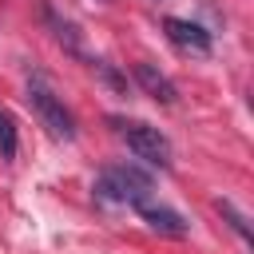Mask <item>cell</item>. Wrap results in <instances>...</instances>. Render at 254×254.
I'll return each mask as SVG.
<instances>
[{
	"label": "cell",
	"instance_id": "obj_9",
	"mask_svg": "<svg viewBox=\"0 0 254 254\" xmlns=\"http://www.w3.org/2000/svg\"><path fill=\"white\" fill-rule=\"evenodd\" d=\"M214 206H218V214H222V218H226V222H230V226H234V230H238V234L250 242V222H246V214H242V210H238L230 198H218Z\"/></svg>",
	"mask_w": 254,
	"mask_h": 254
},
{
	"label": "cell",
	"instance_id": "obj_6",
	"mask_svg": "<svg viewBox=\"0 0 254 254\" xmlns=\"http://www.w3.org/2000/svg\"><path fill=\"white\" fill-rule=\"evenodd\" d=\"M143 210V218H147V226L151 230H159V234H171V238H187L190 234V222L179 214V210H171V206H139Z\"/></svg>",
	"mask_w": 254,
	"mask_h": 254
},
{
	"label": "cell",
	"instance_id": "obj_5",
	"mask_svg": "<svg viewBox=\"0 0 254 254\" xmlns=\"http://www.w3.org/2000/svg\"><path fill=\"white\" fill-rule=\"evenodd\" d=\"M135 83H139V87H143L151 99H159V103H167V107L179 99L175 83H171V79H167V75H163L155 64H135Z\"/></svg>",
	"mask_w": 254,
	"mask_h": 254
},
{
	"label": "cell",
	"instance_id": "obj_8",
	"mask_svg": "<svg viewBox=\"0 0 254 254\" xmlns=\"http://www.w3.org/2000/svg\"><path fill=\"white\" fill-rule=\"evenodd\" d=\"M0 159H16V119L0 107Z\"/></svg>",
	"mask_w": 254,
	"mask_h": 254
},
{
	"label": "cell",
	"instance_id": "obj_2",
	"mask_svg": "<svg viewBox=\"0 0 254 254\" xmlns=\"http://www.w3.org/2000/svg\"><path fill=\"white\" fill-rule=\"evenodd\" d=\"M28 103H32V111L40 115V123H44L56 139H71V135H75V119H71V111L56 99V91L48 87L44 75H36V79L28 83Z\"/></svg>",
	"mask_w": 254,
	"mask_h": 254
},
{
	"label": "cell",
	"instance_id": "obj_4",
	"mask_svg": "<svg viewBox=\"0 0 254 254\" xmlns=\"http://www.w3.org/2000/svg\"><path fill=\"white\" fill-rule=\"evenodd\" d=\"M163 28H167V36H171L179 48H187V52H194V56H206V52H210V32H202L198 24L179 20V16H167Z\"/></svg>",
	"mask_w": 254,
	"mask_h": 254
},
{
	"label": "cell",
	"instance_id": "obj_1",
	"mask_svg": "<svg viewBox=\"0 0 254 254\" xmlns=\"http://www.w3.org/2000/svg\"><path fill=\"white\" fill-rule=\"evenodd\" d=\"M151 175H143L139 167H131V163H119V167H107L99 179H95V198H103V202H127V206H143L147 202V194H151Z\"/></svg>",
	"mask_w": 254,
	"mask_h": 254
},
{
	"label": "cell",
	"instance_id": "obj_7",
	"mask_svg": "<svg viewBox=\"0 0 254 254\" xmlns=\"http://www.w3.org/2000/svg\"><path fill=\"white\" fill-rule=\"evenodd\" d=\"M44 20H48L52 36L64 44V52H71V56H87V52H83V36H79V28H75L67 16H60L52 4H44Z\"/></svg>",
	"mask_w": 254,
	"mask_h": 254
},
{
	"label": "cell",
	"instance_id": "obj_3",
	"mask_svg": "<svg viewBox=\"0 0 254 254\" xmlns=\"http://www.w3.org/2000/svg\"><path fill=\"white\" fill-rule=\"evenodd\" d=\"M119 127V135L127 139V147L135 151V159L151 163V167H171V143L159 127L151 123H123V119H111Z\"/></svg>",
	"mask_w": 254,
	"mask_h": 254
}]
</instances>
